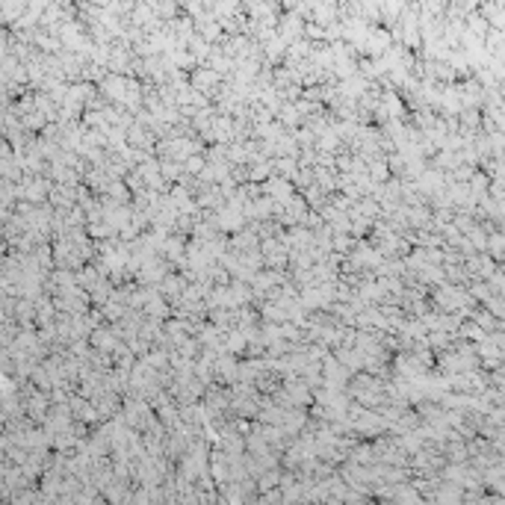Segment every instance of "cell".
<instances>
[{
    "mask_svg": "<svg viewBox=\"0 0 505 505\" xmlns=\"http://www.w3.org/2000/svg\"><path fill=\"white\" fill-rule=\"evenodd\" d=\"M467 379H476L473 372H467ZM455 384H461V387H473V381H455Z\"/></svg>",
    "mask_w": 505,
    "mask_h": 505,
    "instance_id": "6da1fadb",
    "label": "cell"
}]
</instances>
